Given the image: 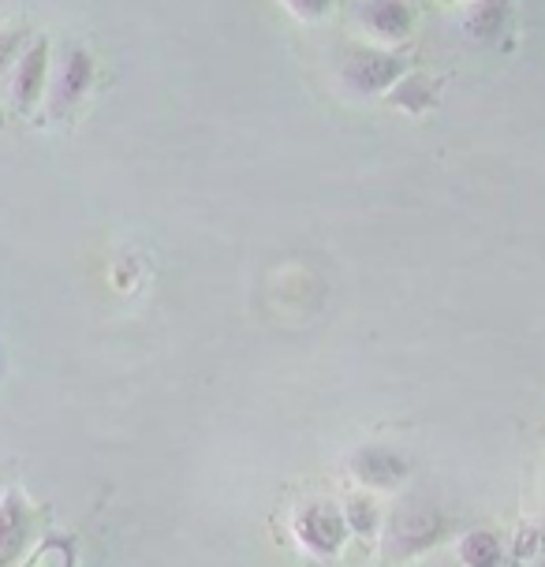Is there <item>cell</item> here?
I'll return each mask as SVG.
<instances>
[{
  "mask_svg": "<svg viewBox=\"0 0 545 567\" xmlns=\"http://www.w3.org/2000/svg\"><path fill=\"white\" fill-rule=\"evenodd\" d=\"M441 530H445V515L433 508L430 501L400 496L385 512V523H381V549H385L392 560L426 556L433 545H438Z\"/></svg>",
  "mask_w": 545,
  "mask_h": 567,
  "instance_id": "6da1fadb",
  "label": "cell"
},
{
  "mask_svg": "<svg viewBox=\"0 0 545 567\" xmlns=\"http://www.w3.org/2000/svg\"><path fill=\"white\" fill-rule=\"evenodd\" d=\"M403 71H408V64H403L400 53L378 49V45H362V49H351L337 64V83L348 97L370 101V97L389 94L397 83H403Z\"/></svg>",
  "mask_w": 545,
  "mask_h": 567,
  "instance_id": "7a4b0ae2",
  "label": "cell"
},
{
  "mask_svg": "<svg viewBox=\"0 0 545 567\" xmlns=\"http://www.w3.org/2000/svg\"><path fill=\"white\" fill-rule=\"evenodd\" d=\"M348 519L345 508L337 501H326V496H310L302 501L296 512H291V538L307 556H318V560H329L345 549L348 542Z\"/></svg>",
  "mask_w": 545,
  "mask_h": 567,
  "instance_id": "3957f363",
  "label": "cell"
},
{
  "mask_svg": "<svg viewBox=\"0 0 545 567\" xmlns=\"http://www.w3.org/2000/svg\"><path fill=\"white\" fill-rule=\"evenodd\" d=\"M49 71H53V49H49L45 34H34L23 53H19L12 71L4 75V83H0L4 86V105L19 116L34 113L38 101H45Z\"/></svg>",
  "mask_w": 545,
  "mask_h": 567,
  "instance_id": "277c9868",
  "label": "cell"
},
{
  "mask_svg": "<svg viewBox=\"0 0 545 567\" xmlns=\"http://www.w3.org/2000/svg\"><path fill=\"white\" fill-rule=\"evenodd\" d=\"M94 83V56L83 45H64L53 53V71H49V90H45V109L49 116H68L72 109L83 105Z\"/></svg>",
  "mask_w": 545,
  "mask_h": 567,
  "instance_id": "5b68a950",
  "label": "cell"
},
{
  "mask_svg": "<svg viewBox=\"0 0 545 567\" xmlns=\"http://www.w3.org/2000/svg\"><path fill=\"white\" fill-rule=\"evenodd\" d=\"M351 19L373 45L392 49V53L415 30V8L403 4V0H362V4L351 8Z\"/></svg>",
  "mask_w": 545,
  "mask_h": 567,
  "instance_id": "8992f818",
  "label": "cell"
},
{
  "mask_svg": "<svg viewBox=\"0 0 545 567\" xmlns=\"http://www.w3.org/2000/svg\"><path fill=\"white\" fill-rule=\"evenodd\" d=\"M348 471L362 485V493H392L411 474L408 460L397 449H385V444H362V449H356V455L348 460Z\"/></svg>",
  "mask_w": 545,
  "mask_h": 567,
  "instance_id": "52a82bcc",
  "label": "cell"
},
{
  "mask_svg": "<svg viewBox=\"0 0 545 567\" xmlns=\"http://www.w3.org/2000/svg\"><path fill=\"white\" fill-rule=\"evenodd\" d=\"M30 526H34V515H30L27 496L19 489L0 493V567H12L23 556Z\"/></svg>",
  "mask_w": 545,
  "mask_h": 567,
  "instance_id": "ba28073f",
  "label": "cell"
},
{
  "mask_svg": "<svg viewBox=\"0 0 545 567\" xmlns=\"http://www.w3.org/2000/svg\"><path fill=\"white\" fill-rule=\"evenodd\" d=\"M456 560L463 567H504L508 553H504L501 534L486 530V526H474V530L460 534L456 542Z\"/></svg>",
  "mask_w": 545,
  "mask_h": 567,
  "instance_id": "9c48e42d",
  "label": "cell"
},
{
  "mask_svg": "<svg viewBox=\"0 0 545 567\" xmlns=\"http://www.w3.org/2000/svg\"><path fill=\"white\" fill-rule=\"evenodd\" d=\"M340 508H345V519H348L351 534H359V538H373V534H381L385 512H381V504L373 493H356L351 501L340 504Z\"/></svg>",
  "mask_w": 545,
  "mask_h": 567,
  "instance_id": "30bf717a",
  "label": "cell"
},
{
  "mask_svg": "<svg viewBox=\"0 0 545 567\" xmlns=\"http://www.w3.org/2000/svg\"><path fill=\"white\" fill-rule=\"evenodd\" d=\"M504 16H508L504 4H467L460 12V30L471 38V42H490V38L504 27Z\"/></svg>",
  "mask_w": 545,
  "mask_h": 567,
  "instance_id": "8fae6325",
  "label": "cell"
},
{
  "mask_svg": "<svg viewBox=\"0 0 545 567\" xmlns=\"http://www.w3.org/2000/svg\"><path fill=\"white\" fill-rule=\"evenodd\" d=\"M27 42H30L27 30H0V83H4V75L12 71V64L27 49Z\"/></svg>",
  "mask_w": 545,
  "mask_h": 567,
  "instance_id": "7c38bea8",
  "label": "cell"
},
{
  "mask_svg": "<svg viewBox=\"0 0 545 567\" xmlns=\"http://www.w3.org/2000/svg\"><path fill=\"white\" fill-rule=\"evenodd\" d=\"M285 12L296 16L299 23H318V19H326L332 12V4L329 0H288Z\"/></svg>",
  "mask_w": 545,
  "mask_h": 567,
  "instance_id": "4fadbf2b",
  "label": "cell"
},
{
  "mask_svg": "<svg viewBox=\"0 0 545 567\" xmlns=\"http://www.w3.org/2000/svg\"><path fill=\"white\" fill-rule=\"evenodd\" d=\"M34 567H72V553H68V545H49L34 560Z\"/></svg>",
  "mask_w": 545,
  "mask_h": 567,
  "instance_id": "5bb4252c",
  "label": "cell"
},
{
  "mask_svg": "<svg viewBox=\"0 0 545 567\" xmlns=\"http://www.w3.org/2000/svg\"><path fill=\"white\" fill-rule=\"evenodd\" d=\"M531 560H538V567H545V526H538V545H534Z\"/></svg>",
  "mask_w": 545,
  "mask_h": 567,
  "instance_id": "9a60e30c",
  "label": "cell"
},
{
  "mask_svg": "<svg viewBox=\"0 0 545 567\" xmlns=\"http://www.w3.org/2000/svg\"><path fill=\"white\" fill-rule=\"evenodd\" d=\"M422 567H463V564L456 560V556H452V560H449V556H441V560H430V564H422Z\"/></svg>",
  "mask_w": 545,
  "mask_h": 567,
  "instance_id": "2e32d148",
  "label": "cell"
},
{
  "mask_svg": "<svg viewBox=\"0 0 545 567\" xmlns=\"http://www.w3.org/2000/svg\"><path fill=\"white\" fill-rule=\"evenodd\" d=\"M0 127H4V105H0Z\"/></svg>",
  "mask_w": 545,
  "mask_h": 567,
  "instance_id": "e0dca14e",
  "label": "cell"
}]
</instances>
